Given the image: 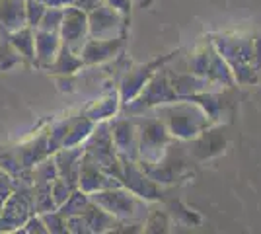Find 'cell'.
<instances>
[{
	"label": "cell",
	"mask_w": 261,
	"mask_h": 234,
	"mask_svg": "<svg viewBox=\"0 0 261 234\" xmlns=\"http://www.w3.org/2000/svg\"><path fill=\"white\" fill-rule=\"evenodd\" d=\"M86 207H88L86 197H84L82 193H78V191H72L65 199V203L59 205V209H61L59 213H61L63 217H74V215H82Z\"/></svg>",
	"instance_id": "obj_7"
},
{
	"label": "cell",
	"mask_w": 261,
	"mask_h": 234,
	"mask_svg": "<svg viewBox=\"0 0 261 234\" xmlns=\"http://www.w3.org/2000/svg\"><path fill=\"white\" fill-rule=\"evenodd\" d=\"M45 10H47V6L41 0H25V22H28V25L35 30L41 22Z\"/></svg>",
	"instance_id": "obj_8"
},
{
	"label": "cell",
	"mask_w": 261,
	"mask_h": 234,
	"mask_svg": "<svg viewBox=\"0 0 261 234\" xmlns=\"http://www.w3.org/2000/svg\"><path fill=\"white\" fill-rule=\"evenodd\" d=\"M10 45L16 49V53L28 61L35 63V47H33V28L23 25L20 30L10 34Z\"/></svg>",
	"instance_id": "obj_5"
},
{
	"label": "cell",
	"mask_w": 261,
	"mask_h": 234,
	"mask_svg": "<svg viewBox=\"0 0 261 234\" xmlns=\"http://www.w3.org/2000/svg\"><path fill=\"white\" fill-rule=\"evenodd\" d=\"M80 65H82V59H76V57H74V51H72L70 47H66L65 43H61V49H59V53L55 57V61L51 63L49 70L61 72V74H70V72H74Z\"/></svg>",
	"instance_id": "obj_6"
},
{
	"label": "cell",
	"mask_w": 261,
	"mask_h": 234,
	"mask_svg": "<svg viewBox=\"0 0 261 234\" xmlns=\"http://www.w3.org/2000/svg\"><path fill=\"white\" fill-rule=\"evenodd\" d=\"M12 191V181L8 174H4V170H0V201H4Z\"/></svg>",
	"instance_id": "obj_10"
},
{
	"label": "cell",
	"mask_w": 261,
	"mask_h": 234,
	"mask_svg": "<svg viewBox=\"0 0 261 234\" xmlns=\"http://www.w3.org/2000/svg\"><path fill=\"white\" fill-rule=\"evenodd\" d=\"M86 30L88 18L84 10L76 8V6H66L63 10V20H61V28H59L61 41L74 51L78 45H82V41H84Z\"/></svg>",
	"instance_id": "obj_1"
},
{
	"label": "cell",
	"mask_w": 261,
	"mask_h": 234,
	"mask_svg": "<svg viewBox=\"0 0 261 234\" xmlns=\"http://www.w3.org/2000/svg\"><path fill=\"white\" fill-rule=\"evenodd\" d=\"M32 211V199L25 193H12L2 201L0 207V224L4 228H14L22 226Z\"/></svg>",
	"instance_id": "obj_2"
},
{
	"label": "cell",
	"mask_w": 261,
	"mask_h": 234,
	"mask_svg": "<svg viewBox=\"0 0 261 234\" xmlns=\"http://www.w3.org/2000/svg\"><path fill=\"white\" fill-rule=\"evenodd\" d=\"M113 6H117V8H121V10H125V6H127V2L129 0H109Z\"/></svg>",
	"instance_id": "obj_11"
},
{
	"label": "cell",
	"mask_w": 261,
	"mask_h": 234,
	"mask_svg": "<svg viewBox=\"0 0 261 234\" xmlns=\"http://www.w3.org/2000/svg\"><path fill=\"white\" fill-rule=\"evenodd\" d=\"M0 25L8 34L28 25V22H25V0H0Z\"/></svg>",
	"instance_id": "obj_4"
},
{
	"label": "cell",
	"mask_w": 261,
	"mask_h": 234,
	"mask_svg": "<svg viewBox=\"0 0 261 234\" xmlns=\"http://www.w3.org/2000/svg\"><path fill=\"white\" fill-rule=\"evenodd\" d=\"M61 35L59 32H45V30H33V47H35V63L39 67L49 68L55 57L61 49Z\"/></svg>",
	"instance_id": "obj_3"
},
{
	"label": "cell",
	"mask_w": 261,
	"mask_h": 234,
	"mask_svg": "<svg viewBox=\"0 0 261 234\" xmlns=\"http://www.w3.org/2000/svg\"><path fill=\"white\" fill-rule=\"evenodd\" d=\"M63 10L65 8H47L41 18V22L37 25V30H45V32H59L61 28V20H63Z\"/></svg>",
	"instance_id": "obj_9"
}]
</instances>
